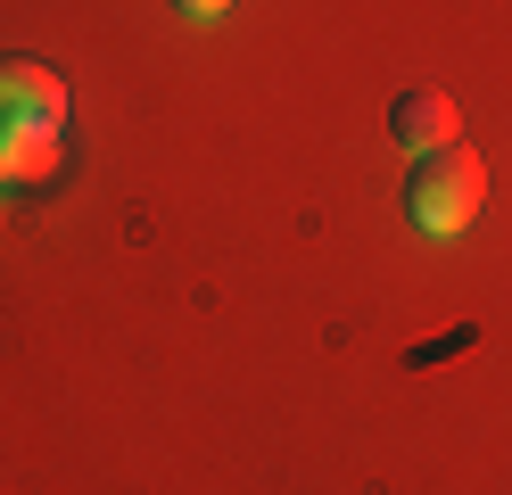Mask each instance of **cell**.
Masks as SVG:
<instances>
[{
	"instance_id": "7a4b0ae2",
	"label": "cell",
	"mask_w": 512,
	"mask_h": 495,
	"mask_svg": "<svg viewBox=\"0 0 512 495\" xmlns=\"http://www.w3.org/2000/svg\"><path fill=\"white\" fill-rule=\"evenodd\" d=\"M67 132V83L42 58H0V149L9 141H58Z\"/></svg>"
},
{
	"instance_id": "5b68a950",
	"label": "cell",
	"mask_w": 512,
	"mask_h": 495,
	"mask_svg": "<svg viewBox=\"0 0 512 495\" xmlns=\"http://www.w3.org/2000/svg\"><path fill=\"white\" fill-rule=\"evenodd\" d=\"M174 9H182V17H223L232 0H174Z\"/></svg>"
},
{
	"instance_id": "277c9868",
	"label": "cell",
	"mask_w": 512,
	"mask_h": 495,
	"mask_svg": "<svg viewBox=\"0 0 512 495\" xmlns=\"http://www.w3.org/2000/svg\"><path fill=\"white\" fill-rule=\"evenodd\" d=\"M58 174V141H9L0 149V190H25V182H50Z\"/></svg>"
},
{
	"instance_id": "3957f363",
	"label": "cell",
	"mask_w": 512,
	"mask_h": 495,
	"mask_svg": "<svg viewBox=\"0 0 512 495\" xmlns=\"http://www.w3.org/2000/svg\"><path fill=\"white\" fill-rule=\"evenodd\" d=\"M389 141L413 149V157H430V149H446V141H463L455 99H446V91H397V99H389Z\"/></svg>"
},
{
	"instance_id": "6da1fadb",
	"label": "cell",
	"mask_w": 512,
	"mask_h": 495,
	"mask_svg": "<svg viewBox=\"0 0 512 495\" xmlns=\"http://www.w3.org/2000/svg\"><path fill=\"white\" fill-rule=\"evenodd\" d=\"M479 198H488V165H479V149H463V141L413 157V174H405V215H413V231H430V240L471 231Z\"/></svg>"
}]
</instances>
